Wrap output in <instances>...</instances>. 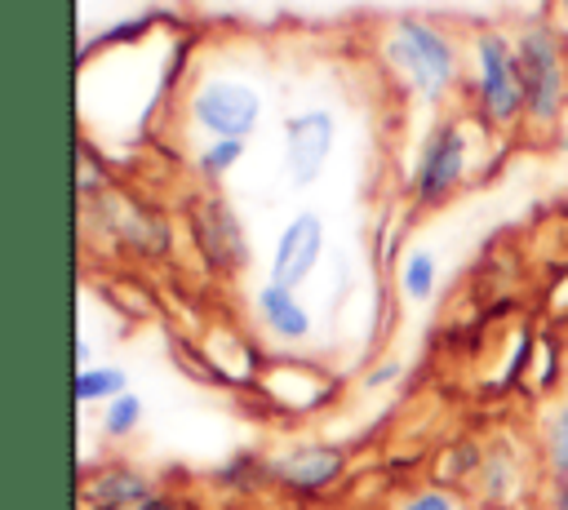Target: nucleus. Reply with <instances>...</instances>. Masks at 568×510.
<instances>
[{"instance_id": "obj_18", "label": "nucleus", "mask_w": 568, "mask_h": 510, "mask_svg": "<svg viewBox=\"0 0 568 510\" xmlns=\"http://www.w3.org/2000/svg\"><path fill=\"white\" fill-rule=\"evenodd\" d=\"M559 4H564V9H568V0H559Z\"/></svg>"}, {"instance_id": "obj_11", "label": "nucleus", "mask_w": 568, "mask_h": 510, "mask_svg": "<svg viewBox=\"0 0 568 510\" xmlns=\"http://www.w3.org/2000/svg\"><path fill=\"white\" fill-rule=\"evenodd\" d=\"M430 284H435V262H430V253H413L408 266H404V293H408L413 302H422V297L430 293Z\"/></svg>"}, {"instance_id": "obj_7", "label": "nucleus", "mask_w": 568, "mask_h": 510, "mask_svg": "<svg viewBox=\"0 0 568 510\" xmlns=\"http://www.w3.org/2000/svg\"><path fill=\"white\" fill-rule=\"evenodd\" d=\"M320 248H324V226H320V217H315V213H302V217H293V222L284 226L280 244H275L271 284H280V288H293V284H302V279L311 275V266H315Z\"/></svg>"}, {"instance_id": "obj_4", "label": "nucleus", "mask_w": 568, "mask_h": 510, "mask_svg": "<svg viewBox=\"0 0 568 510\" xmlns=\"http://www.w3.org/2000/svg\"><path fill=\"white\" fill-rule=\"evenodd\" d=\"M191 111L213 137L244 142L262 115V98H257V89H248L240 80H204L191 98Z\"/></svg>"}, {"instance_id": "obj_5", "label": "nucleus", "mask_w": 568, "mask_h": 510, "mask_svg": "<svg viewBox=\"0 0 568 510\" xmlns=\"http://www.w3.org/2000/svg\"><path fill=\"white\" fill-rule=\"evenodd\" d=\"M328 151H333V115L328 111H302V115L288 120V129H284V160H288V177L297 186L320 177Z\"/></svg>"}, {"instance_id": "obj_13", "label": "nucleus", "mask_w": 568, "mask_h": 510, "mask_svg": "<svg viewBox=\"0 0 568 510\" xmlns=\"http://www.w3.org/2000/svg\"><path fill=\"white\" fill-rule=\"evenodd\" d=\"M138 417H142V404H138L133 395H120V399H111V408H106V430H111V435H124V430H133Z\"/></svg>"}, {"instance_id": "obj_2", "label": "nucleus", "mask_w": 568, "mask_h": 510, "mask_svg": "<svg viewBox=\"0 0 568 510\" xmlns=\"http://www.w3.org/2000/svg\"><path fill=\"white\" fill-rule=\"evenodd\" d=\"M479 53V106L488 120H515L528 98H524V71H519V53H510V44L493 31L479 35L475 44Z\"/></svg>"}, {"instance_id": "obj_10", "label": "nucleus", "mask_w": 568, "mask_h": 510, "mask_svg": "<svg viewBox=\"0 0 568 510\" xmlns=\"http://www.w3.org/2000/svg\"><path fill=\"white\" fill-rule=\"evenodd\" d=\"M120 399L124 395V373L120 368H84L75 377V399Z\"/></svg>"}, {"instance_id": "obj_12", "label": "nucleus", "mask_w": 568, "mask_h": 510, "mask_svg": "<svg viewBox=\"0 0 568 510\" xmlns=\"http://www.w3.org/2000/svg\"><path fill=\"white\" fill-rule=\"evenodd\" d=\"M240 151H244V142L217 137L213 146H204V151H200V173H226V169L240 160Z\"/></svg>"}, {"instance_id": "obj_6", "label": "nucleus", "mask_w": 568, "mask_h": 510, "mask_svg": "<svg viewBox=\"0 0 568 510\" xmlns=\"http://www.w3.org/2000/svg\"><path fill=\"white\" fill-rule=\"evenodd\" d=\"M466 169V133L457 124H439L426 146H422V160H417V195L422 200H444L457 177Z\"/></svg>"}, {"instance_id": "obj_14", "label": "nucleus", "mask_w": 568, "mask_h": 510, "mask_svg": "<svg viewBox=\"0 0 568 510\" xmlns=\"http://www.w3.org/2000/svg\"><path fill=\"white\" fill-rule=\"evenodd\" d=\"M93 497H98V501H124V497H142V483H138V479H129V475H111V479H102V483L93 488Z\"/></svg>"}, {"instance_id": "obj_15", "label": "nucleus", "mask_w": 568, "mask_h": 510, "mask_svg": "<svg viewBox=\"0 0 568 510\" xmlns=\"http://www.w3.org/2000/svg\"><path fill=\"white\" fill-rule=\"evenodd\" d=\"M555 461L568 470V408H564V417H559V426H555Z\"/></svg>"}, {"instance_id": "obj_3", "label": "nucleus", "mask_w": 568, "mask_h": 510, "mask_svg": "<svg viewBox=\"0 0 568 510\" xmlns=\"http://www.w3.org/2000/svg\"><path fill=\"white\" fill-rule=\"evenodd\" d=\"M519 71H524V98L532 120H555L564 106V62H559V44L546 27L524 31L519 40Z\"/></svg>"}, {"instance_id": "obj_16", "label": "nucleus", "mask_w": 568, "mask_h": 510, "mask_svg": "<svg viewBox=\"0 0 568 510\" xmlns=\"http://www.w3.org/2000/svg\"><path fill=\"white\" fill-rule=\"evenodd\" d=\"M408 510H453V506H448L439 492H422V497L408 501Z\"/></svg>"}, {"instance_id": "obj_1", "label": "nucleus", "mask_w": 568, "mask_h": 510, "mask_svg": "<svg viewBox=\"0 0 568 510\" xmlns=\"http://www.w3.org/2000/svg\"><path fill=\"white\" fill-rule=\"evenodd\" d=\"M390 62L408 75V84L435 102L444 98V89L453 84V44L430 27V22H417V18H399L395 22V35L386 44Z\"/></svg>"}, {"instance_id": "obj_9", "label": "nucleus", "mask_w": 568, "mask_h": 510, "mask_svg": "<svg viewBox=\"0 0 568 510\" xmlns=\"http://www.w3.org/2000/svg\"><path fill=\"white\" fill-rule=\"evenodd\" d=\"M257 302H262V310H266V319H271L275 333H284V337H306V333H311V319H306V310L297 306L293 288L271 284V288H262Z\"/></svg>"}, {"instance_id": "obj_17", "label": "nucleus", "mask_w": 568, "mask_h": 510, "mask_svg": "<svg viewBox=\"0 0 568 510\" xmlns=\"http://www.w3.org/2000/svg\"><path fill=\"white\" fill-rule=\"evenodd\" d=\"M138 510H169V506H164V501H142Z\"/></svg>"}, {"instance_id": "obj_19", "label": "nucleus", "mask_w": 568, "mask_h": 510, "mask_svg": "<svg viewBox=\"0 0 568 510\" xmlns=\"http://www.w3.org/2000/svg\"><path fill=\"white\" fill-rule=\"evenodd\" d=\"M564 510H568V497H564Z\"/></svg>"}, {"instance_id": "obj_8", "label": "nucleus", "mask_w": 568, "mask_h": 510, "mask_svg": "<svg viewBox=\"0 0 568 510\" xmlns=\"http://www.w3.org/2000/svg\"><path fill=\"white\" fill-rule=\"evenodd\" d=\"M337 470H342V457L333 448H306V452H293L288 461H280V475L288 483H297V488H320Z\"/></svg>"}]
</instances>
